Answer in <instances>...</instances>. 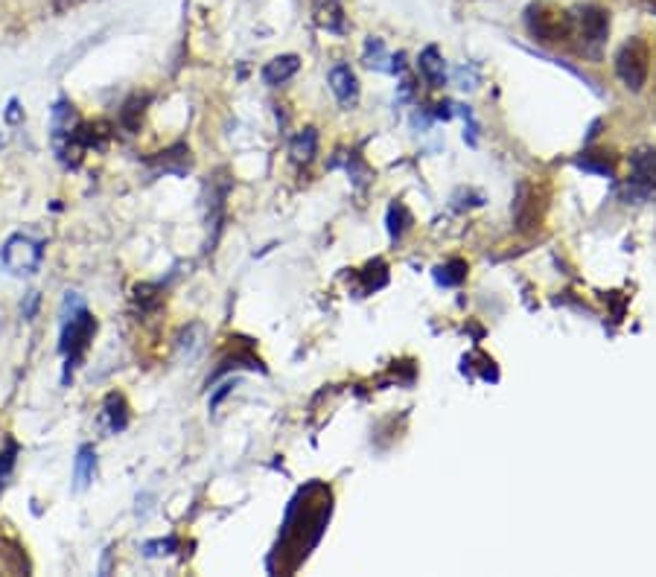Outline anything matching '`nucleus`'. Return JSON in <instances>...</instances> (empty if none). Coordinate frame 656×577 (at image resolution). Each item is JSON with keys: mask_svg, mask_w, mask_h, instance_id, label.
Segmentation results:
<instances>
[{"mask_svg": "<svg viewBox=\"0 0 656 577\" xmlns=\"http://www.w3.org/2000/svg\"><path fill=\"white\" fill-rule=\"evenodd\" d=\"M94 333H96V318L88 313L85 306L73 309L70 315H62V341H59V353L64 356V377L62 382L68 385L73 370L82 365L85 359V350L94 341Z\"/></svg>", "mask_w": 656, "mask_h": 577, "instance_id": "nucleus-1", "label": "nucleus"}, {"mask_svg": "<svg viewBox=\"0 0 656 577\" xmlns=\"http://www.w3.org/2000/svg\"><path fill=\"white\" fill-rule=\"evenodd\" d=\"M525 27H529L534 41L557 45V41H566L569 32H572V18L552 4H531L529 12H525Z\"/></svg>", "mask_w": 656, "mask_h": 577, "instance_id": "nucleus-2", "label": "nucleus"}, {"mask_svg": "<svg viewBox=\"0 0 656 577\" xmlns=\"http://www.w3.org/2000/svg\"><path fill=\"white\" fill-rule=\"evenodd\" d=\"M41 260H45V245L24 237V233L9 237L0 251V263L12 274H36L41 269Z\"/></svg>", "mask_w": 656, "mask_h": 577, "instance_id": "nucleus-3", "label": "nucleus"}, {"mask_svg": "<svg viewBox=\"0 0 656 577\" xmlns=\"http://www.w3.org/2000/svg\"><path fill=\"white\" fill-rule=\"evenodd\" d=\"M616 70L619 77L625 79L627 88H642L644 73H648V64H644V45L642 41H630V45L621 47L619 59H616Z\"/></svg>", "mask_w": 656, "mask_h": 577, "instance_id": "nucleus-4", "label": "nucleus"}, {"mask_svg": "<svg viewBox=\"0 0 656 577\" xmlns=\"http://www.w3.org/2000/svg\"><path fill=\"white\" fill-rule=\"evenodd\" d=\"M580 32L586 36L584 41L598 47L610 32V15L598 6H584L580 9Z\"/></svg>", "mask_w": 656, "mask_h": 577, "instance_id": "nucleus-5", "label": "nucleus"}, {"mask_svg": "<svg viewBox=\"0 0 656 577\" xmlns=\"http://www.w3.org/2000/svg\"><path fill=\"white\" fill-rule=\"evenodd\" d=\"M330 88L332 93L339 96L341 105H353L359 96V85H357V77H353V70L348 64H336V68L330 70Z\"/></svg>", "mask_w": 656, "mask_h": 577, "instance_id": "nucleus-6", "label": "nucleus"}, {"mask_svg": "<svg viewBox=\"0 0 656 577\" xmlns=\"http://www.w3.org/2000/svg\"><path fill=\"white\" fill-rule=\"evenodd\" d=\"M73 128H77V111H73V105L68 100H59L53 105L50 111V132H53V141H62V137H70Z\"/></svg>", "mask_w": 656, "mask_h": 577, "instance_id": "nucleus-7", "label": "nucleus"}, {"mask_svg": "<svg viewBox=\"0 0 656 577\" xmlns=\"http://www.w3.org/2000/svg\"><path fill=\"white\" fill-rule=\"evenodd\" d=\"M94 475H96V449L91 443H82L77 452V461H73V481H77V490H88Z\"/></svg>", "mask_w": 656, "mask_h": 577, "instance_id": "nucleus-8", "label": "nucleus"}, {"mask_svg": "<svg viewBox=\"0 0 656 577\" xmlns=\"http://www.w3.org/2000/svg\"><path fill=\"white\" fill-rule=\"evenodd\" d=\"M300 59L298 56H277L263 68V82L266 85H283L298 73Z\"/></svg>", "mask_w": 656, "mask_h": 577, "instance_id": "nucleus-9", "label": "nucleus"}, {"mask_svg": "<svg viewBox=\"0 0 656 577\" xmlns=\"http://www.w3.org/2000/svg\"><path fill=\"white\" fill-rule=\"evenodd\" d=\"M102 417H105V423H109L111 435L126 429V426H128V409H126V400L120 397V394H109V397H105Z\"/></svg>", "mask_w": 656, "mask_h": 577, "instance_id": "nucleus-10", "label": "nucleus"}, {"mask_svg": "<svg viewBox=\"0 0 656 577\" xmlns=\"http://www.w3.org/2000/svg\"><path fill=\"white\" fill-rule=\"evenodd\" d=\"M316 18L318 24L330 29V32H344V12H341V4L339 0H327V9L324 6H316Z\"/></svg>", "mask_w": 656, "mask_h": 577, "instance_id": "nucleus-11", "label": "nucleus"}, {"mask_svg": "<svg viewBox=\"0 0 656 577\" xmlns=\"http://www.w3.org/2000/svg\"><path fill=\"white\" fill-rule=\"evenodd\" d=\"M204 329H201V324H190L184 333H181V338H178V347H181V356H187V359H196L199 356V350L204 347Z\"/></svg>", "mask_w": 656, "mask_h": 577, "instance_id": "nucleus-12", "label": "nucleus"}, {"mask_svg": "<svg viewBox=\"0 0 656 577\" xmlns=\"http://www.w3.org/2000/svg\"><path fill=\"white\" fill-rule=\"evenodd\" d=\"M15 461H18V443L6 441V449H0V493H4V487H6V478L12 475Z\"/></svg>", "mask_w": 656, "mask_h": 577, "instance_id": "nucleus-13", "label": "nucleus"}, {"mask_svg": "<svg viewBox=\"0 0 656 577\" xmlns=\"http://www.w3.org/2000/svg\"><path fill=\"white\" fill-rule=\"evenodd\" d=\"M316 132L313 128H307V132H300L298 137H295V143H292V155H295V160H309L316 155Z\"/></svg>", "mask_w": 656, "mask_h": 577, "instance_id": "nucleus-14", "label": "nucleus"}, {"mask_svg": "<svg viewBox=\"0 0 656 577\" xmlns=\"http://www.w3.org/2000/svg\"><path fill=\"white\" fill-rule=\"evenodd\" d=\"M421 68L426 70V77L432 79L435 85L444 82V64H438V50H435V47H429V50L423 53Z\"/></svg>", "mask_w": 656, "mask_h": 577, "instance_id": "nucleus-15", "label": "nucleus"}, {"mask_svg": "<svg viewBox=\"0 0 656 577\" xmlns=\"http://www.w3.org/2000/svg\"><path fill=\"white\" fill-rule=\"evenodd\" d=\"M4 120H6L9 126H18L20 120H24V109H20V102L15 100V96H12V100H9V102H6V111H4Z\"/></svg>", "mask_w": 656, "mask_h": 577, "instance_id": "nucleus-16", "label": "nucleus"}, {"mask_svg": "<svg viewBox=\"0 0 656 577\" xmlns=\"http://www.w3.org/2000/svg\"><path fill=\"white\" fill-rule=\"evenodd\" d=\"M36 306H38V292H29L27 306H24V318L27 321H32V315H36Z\"/></svg>", "mask_w": 656, "mask_h": 577, "instance_id": "nucleus-17", "label": "nucleus"}]
</instances>
